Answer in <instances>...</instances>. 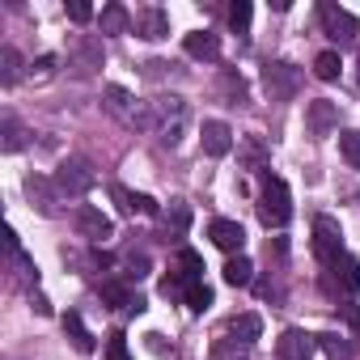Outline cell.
Masks as SVG:
<instances>
[{
  "mask_svg": "<svg viewBox=\"0 0 360 360\" xmlns=\"http://www.w3.org/2000/svg\"><path fill=\"white\" fill-rule=\"evenodd\" d=\"M305 127H309V136H330L335 127H339V106L335 102H326V98H314L309 106H305Z\"/></svg>",
  "mask_w": 360,
  "mask_h": 360,
  "instance_id": "cell-9",
  "label": "cell"
},
{
  "mask_svg": "<svg viewBox=\"0 0 360 360\" xmlns=\"http://www.w3.org/2000/svg\"><path fill=\"white\" fill-rule=\"evenodd\" d=\"M68 64H72L77 77H94V72L102 68V43H98L94 34H81V39L72 43V51H68Z\"/></svg>",
  "mask_w": 360,
  "mask_h": 360,
  "instance_id": "cell-8",
  "label": "cell"
},
{
  "mask_svg": "<svg viewBox=\"0 0 360 360\" xmlns=\"http://www.w3.org/2000/svg\"><path fill=\"white\" fill-rule=\"evenodd\" d=\"M22 72H26V60H22V51L18 47H0V85H18L22 81Z\"/></svg>",
  "mask_w": 360,
  "mask_h": 360,
  "instance_id": "cell-20",
  "label": "cell"
},
{
  "mask_svg": "<svg viewBox=\"0 0 360 360\" xmlns=\"http://www.w3.org/2000/svg\"><path fill=\"white\" fill-rule=\"evenodd\" d=\"M64 335L72 339L77 352H94V335H89V326L81 322V314H64Z\"/></svg>",
  "mask_w": 360,
  "mask_h": 360,
  "instance_id": "cell-27",
  "label": "cell"
},
{
  "mask_svg": "<svg viewBox=\"0 0 360 360\" xmlns=\"http://www.w3.org/2000/svg\"><path fill=\"white\" fill-rule=\"evenodd\" d=\"M30 301H34V309H39V314H51V301H47V297H43V292H34V297H30Z\"/></svg>",
  "mask_w": 360,
  "mask_h": 360,
  "instance_id": "cell-43",
  "label": "cell"
},
{
  "mask_svg": "<svg viewBox=\"0 0 360 360\" xmlns=\"http://www.w3.org/2000/svg\"><path fill=\"white\" fill-rule=\"evenodd\" d=\"M330 271H335V284L343 288V292H360V263L352 259V255H339L335 263H330ZM330 284V288H335Z\"/></svg>",
  "mask_w": 360,
  "mask_h": 360,
  "instance_id": "cell-19",
  "label": "cell"
},
{
  "mask_svg": "<svg viewBox=\"0 0 360 360\" xmlns=\"http://www.w3.org/2000/svg\"><path fill=\"white\" fill-rule=\"evenodd\" d=\"M94 183H98V174H94V165H89L85 157H68V161L56 165V187H60V195H68V200L89 195Z\"/></svg>",
  "mask_w": 360,
  "mask_h": 360,
  "instance_id": "cell-4",
  "label": "cell"
},
{
  "mask_svg": "<svg viewBox=\"0 0 360 360\" xmlns=\"http://www.w3.org/2000/svg\"><path fill=\"white\" fill-rule=\"evenodd\" d=\"M77 233L89 238V242H106L115 233V225H110V217L102 208H77Z\"/></svg>",
  "mask_w": 360,
  "mask_h": 360,
  "instance_id": "cell-12",
  "label": "cell"
},
{
  "mask_svg": "<svg viewBox=\"0 0 360 360\" xmlns=\"http://www.w3.org/2000/svg\"><path fill=\"white\" fill-rule=\"evenodd\" d=\"M131 30H136L140 39H148V43H157V39H165V34H169V18H165V9H157V5H148V9H140V13H136V22H131Z\"/></svg>",
  "mask_w": 360,
  "mask_h": 360,
  "instance_id": "cell-13",
  "label": "cell"
},
{
  "mask_svg": "<svg viewBox=\"0 0 360 360\" xmlns=\"http://www.w3.org/2000/svg\"><path fill=\"white\" fill-rule=\"evenodd\" d=\"M30 77H34V81H51V77H56V56H39V60L30 64Z\"/></svg>",
  "mask_w": 360,
  "mask_h": 360,
  "instance_id": "cell-37",
  "label": "cell"
},
{
  "mask_svg": "<svg viewBox=\"0 0 360 360\" xmlns=\"http://www.w3.org/2000/svg\"><path fill=\"white\" fill-rule=\"evenodd\" d=\"M9 259H13V271H18V280H22L26 288H34V284H39V267H34V259H30L26 250H9Z\"/></svg>",
  "mask_w": 360,
  "mask_h": 360,
  "instance_id": "cell-31",
  "label": "cell"
},
{
  "mask_svg": "<svg viewBox=\"0 0 360 360\" xmlns=\"http://www.w3.org/2000/svg\"><path fill=\"white\" fill-rule=\"evenodd\" d=\"M229 335H233L238 343H255V339L263 335V318H259V314H233V318H229Z\"/></svg>",
  "mask_w": 360,
  "mask_h": 360,
  "instance_id": "cell-22",
  "label": "cell"
},
{
  "mask_svg": "<svg viewBox=\"0 0 360 360\" xmlns=\"http://www.w3.org/2000/svg\"><path fill=\"white\" fill-rule=\"evenodd\" d=\"M318 22H322V34L330 39V43H352L356 34H360V26H356V18L347 13V9H339V5H330V0H322L318 5Z\"/></svg>",
  "mask_w": 360,
  "mask_h": 360,
  "instance_id": "cell-6",
  "label": "cell"
},
{
  "mask_svg": "<svg viewBox=\"0 0 360 360\" xmlns=\"http://www.w3.org/2000/svg\"><path fill=\"white\" fill-rule=\"evenodd\" d=\"M106 110H110L123 127L153 131V102L131 98V89H123V85H106Z\"/></svg>",
  "mask_w": 360,
  "mask_h": 360,
  "instance_id": "cell-2",
  "label": "cell"
},
{
  "mask_svg": "<svg viewBox=\"0 0 360 360\" xmlns=\"http://www.w3.org/2000/svg\"><path fill=\"white\" fill-rule=\"evenodd\" d=\"M242 161H246V169H263V165H267V144H263V136H246V140H242Z\"/></svg>",
  "mask_w": 360,
  "mask_h": 360,
  "instance_id": "cell-30",
  "label": "cell"
},
{
  "mask_svg": "<svg viewBox=\"0 0 360 360\" xmlns=\"http://www.w3.org/2000/svg\"><path fill=\"white\" fill-rule=\"evenodd\" d=\"M106 360H127V339L115 330V335H106Z\"/></svg>",
  "mask_w": 360,
  "mask_h": 360,
  "instance_id": "cell-40",
  "label": "cell"
},
{
  "mask_svg": "<svg viewBox=\"0 0 360 360\" xmlns=\"http://www.w3.org/2000/svg\"><path fill=\"white\" fill-rule=\"evenodd\" d=\"M123 267H127V271H123V280H144V276H148V255H131Z\"/></svg>",
  "mask_w": 360,
  "mask_h": 360,
  "instance_id": "cell-39",
  "label": "cell"
},
{
  "mask_svg": "<svg viewBox=\"0 0 360 360\" xmlns=\"http://www.w3.org/2000/svg\"><path fill=\"white\" fill-rule=\"evenodd\" d=\"M314 347H318V335H305V330H297V326H288V330L276 339V356H280V360H309Z\"/></svg>",
  "mask_w": 360,
  "mask_h": 360,
  "instance_id": "cell-10",
  "label": "cell"
},
{
  "mask_svg": "<svg viewBox=\"0 0 360 360\" xmlns=\"http://www.w3.org/2000/svg\"><path fill=\"white\" fill-rule=\"evenodd\" d=\"M339 153L352 169H360V131H339Z\"/></svg>",
  "mask_w": 360,
  "mask_h": 360,
  "instance_id": "cell-34",
  "label": "cell"
},
{
  "mask_svg": "<svg viewBox=\"0 0 360 360\" xmlns=\"http://www.w3.org/2000/svg\"><path fill=\"white\" fill-rule=\"evenodd\" d=\"M221 94L229 98V106H242V102H246V81H242V72L225 68V72H221Z\"/></svg>",
  "mask_w": 360,
  "mask_h": 360,
  "instance_id": "cell-29",
  "label": "cell"
},
{
  "mask_svg": "<svg viewBox=\"0 0 360 360\" xmlns=\"http://www.w3.org/2000/svg\"><path fill=\"white\" fill-rule=\"evenodd\" d=\"M183 47H187L191 60H221V39H217L212 30H195V34H187Z\"/></svg>",
  "mask_w": 360,
  "mask_h": 360,
  "instance_id": "cell-18",
  "label": "cell"
},
{
  "mask_svg": "<svg viewBox=\"0 0 360 360\" xmlns=\"http://www.w3.org/2000/svg\"><path fill=\"white\" fill-rule=\"evenodd\" d=\"M259 221H263L267 229H284V225L292 221V195H288V187L280 183V178H267V183H263Z\"/></svg>",
  "mask_w": 360,
  "mask_h": 360,
  "instance_id": "cell-3",
  "label": "cell"
},
{
  "mask_svg": "<svg viewBox=\"0 0 360 360\" xmlns=\"http://www.w3.org/2000/svg\"><path fill=\"white\" fill-rule=\"evenodd\" d=\"M191 229V208L183 204V200H169L165 208H161V233L165 238H183Z\"/></svg>",
  "mask_w": 360,
  "mask_h": 360,
  "instance_id": "cell-16",
  "label": "cell"
},
{
  "mask_svg": "<svg viewBox=\"0 0 360 360\" xmlns=\"http://www.w3.org/2000/svg\"><path fill=\"white\" fill-rule=\"evenodd\" d=\"M0 136H5V140H0V148H5V153H18V148H26V127H22V119L18 115H5V119H0Z\"/></svg>",
  "mask_w": 360,
  "mask_h": 360,
  "instance_id": "cell-23",
  "label": "cell"
},
{
  "mask_svg": "<svg viewBox=\"0 0 360 360\" xmlns=\"http://www.w3.org/2000/svg\"><path fill=\"white\" fill-rule=\"evenodd\" d=\"M174 68H178V64H169V60H148V64H144V77H148V81H165V77H174Z\"/></svg>",
  "mask_w": 360,
  "mask_h": 360,
  "instance_id": "cell-38",
  "label": "cell"
},
{
  "mask_svg": "<svg viewBox=\"0 0 360 360\" xmlns=\"http://www.w3.org/2000/svg\"><path fill=\"white\" fill-rule=\"evenodd\" d=\"M314 255H318L326 267L343 255V229H339V221H330V217H314Z\"/></svg>",
  "mask_w": 360,
  "mask_h": 360,
  "instance_id": "cell-7",
  "label": "cell"
},
{
  "mask_svg": "<svg viewBox=\"0 0 360 360\" xmlns=\"http://www.w3.org/2000/svg\"><path fill=\"white\" fill-rule=\"evenodd\" d=\"M229 148H233V131H229V123L208 119V123H204V153H208V157H225Z\"/></svg>",
  "mask_w": 360,
  "mask_h": 360,
  "instance_id": "cell-17",
  "label": "cell"
},
{
  "mask_svg": "<svg viewBox=\"0 0 360 360\" xmlns=\"http://www.w3.org/2000/svg\"><path fill=\"white\" fill-rule=\"evenodd\" d=\"M178 271H183L191 284L200 280V271H204V259L195 255V250H178Z\"/></svg>",
  "mask_w": 360,
  "mask_h": 360,
  "instance_id": "cell-35",
  "label": "cell"
},
{
  "mask_svg": "<svg viewBox=\"0 0 360 360\" xmlns=\"http://www.w3.org/2000/svg\"><path fill=\"white\" fill-rule=\"evenodd\" d=\"M229 26H233L238 34H246V30H250V5H246V0L229 5Z\"/></svg>",
  "mask_w": 360,
  "mask_h": 360,
  "instance_id": "cell-36",
  "label": "cell"
},
{
  "mask_svg": "<svg viewBox=\"0 0 360 360\" xmlns=\"http://www.w3.org/2000/svg\"><path fill=\"white\" fill-rule=\"evenodd\" d=\"M68 18H72L77 26H85V22H94V5H85V0H72V5H68Z\"/></svg>",
  "mask_w": 360,
  "mask_h": 360,
  "instance_id": "cell-41",
  "label": "cell"
},
{
  "mask_svg": "<svg viewBox=\"0 0 360 360\" xmlns=\"http://www.w3.org/2000/svg\"><path fill=\"white\" fill-rule=\"evenodd\" d=\"M183 301H187L195 314H204V309H212V288H208L204 280H195V284L187 288V297H183Z\"/></svg>",
  "mask_w": 360,
  "mask_h": 360,
  "instance_id": "cell-33",
  "label": "cell"
},
{
  "mask_svg": "<svg viewBox=\"0 0 360 360\" xmlns=\"http://www.w3.org/2000/svg\"><path fill=\"white\" fill-rule=\"evenodd\" d=\"M339 68H343V64H339V51H322V56L314 60V77H318V81H339Z\"/></svg>",
  "mask_w": 360,
  "mask_h": 360,
  "instance_id": "cell-32",
  "label": "cell"
},
{
  "mask_svg": "<svg viewBox=\"0 0 360 360\" xmlns=\"http://www.w3.org/2000/svg\"><path fill=\"white\" fill-rule=\"evenodd\" d=\"M263 89L271 102H292L297 89H301V68L288 64V60H271L263 64Z\"/></svg>",
  "mask_w": 360,
  "mask_h": 360,
  "instance_id": "cell-5",
  "label": "cell"
},
{
  "mask_svg": "<svg viewBox=\"0 0 360 360\" xmlns=\"http://www.w3.org/2000/svg\"><path fill=\"white\" fill-rule=\"evenodd\" d=\"M339 314H343V318H347V322L360 330V309H356V305H339Z\"/></svg>",
  "mask_w": 360,
  "mask_h": 360,
  "instance_id": "cell-42",
  "label": "cell"
},
{
  "mask_svg": "<svg viewBox=\"0 0 360 360\" xmlns=\"http://www.w3.org/2000/svg\"><path fill=\"white\" fill-rule=\"evenodd\" d=\"M26 195H30V204H34L43 217H56V212H60V208H56V195H60L56 178H43V174H26Z\"/></svg>",
  "mask_w": 360,
  "mask_h": 360,
  "instance_id": "cell-11",
  "label": "cell"
},
{
  "mask_svg": "<svg viewBox=\"0 0 360 360\" xmlns=\"http://www.w3.org/2000/svg\"><path fill=\"white\" fill-rule=\"evenodd\" d=\"M187 127H191V106L178 98V94H165V98L153 102V136H157L165 148H178V144H183Z\"/></svg>",
  "mask_w": 360,
  "mask_h": 360,
  "instance_id": "cell-1",
  "label": "cell"
},
{
  "mask_svg": "<svg viewBox=\"0 0 360 360\" xmlns=\"http://www.w3.org/2000/svg\"><path fill=\"white\" fill-rule=\"evenodd\" d=\"M131 13L123 9V5H106L102 13H98V26H102V34H127L131 30Z\"/></svg>",
  "mask_w": 360,
  "mask_h": 360,
  "instance_id": "cell-21",
  "label": "cell"
},
{
  "mask_svg": "<svg viewBox=\"0 0 360 360\" xmlns=\"http://www.w3.org/2000/svg\"><path fill=\"white\" fill-rule=\"evenodd\" d=\"M110 195L119 200V208H123L127 217H161L157 200H148V195H140V191H127L123 183H115V187H110Z\"/></svg>",
  "mask_w": 360,
  "mask_h": 360,
  "instance_id": "cell-15",
  "label": "cell"
},
{
  "mask_svg": "<svg viewBox=\"0 0 360 360\" xmlns=\"http://www.w3.org/2000/svg\"><path fill=\"white\" fill-rule=\"evenodd\" d=\"M225 284H233V288H250V284H255V267H250L246 255H233V259L225 263Z\"/></svg>",
  "mask_w": 360,
  "mask_h": 360,
  "instance_id": "cell-24",
  "label": "cell"
},
{
  "mask_svg": "<svg viewBox=\"0 0 360 360\" xmlns=\"http://www.w3.org/2000/svg\"><path fill=\"white\" fill-rule=\"evenodd\" d=\"M208 360H250V343H238L233 335H225V339H217V343H212Z\"/></svg>",
  "mask_w": 360,
  "mask_h": 360,
  "instance_id": "cell-28",
  "label": "cell"
},
{
  "mask_svg": "<svg viewBox=\"0 0 360 360\" xmlns=\"http://www.w3.org/2000/svg\"><path fill=\"white\" fill-rule=\"evenodd\" d=\"M318 347H322L330 360H352V356H356V343H352L347 335H335V330L318 335Z\"/></svg>",
  "mask_w": 360,
  "mask_h": 360,
  "instance_id": "cell-26",
  "label": "cell"
},
{
  "mask_svg": "<svg viewBox=\"0 0 360 360\" xmlns=\"http://www.w3.org/2000/svg\"><path fill=\"white\" fill-rule=\"evenodd\" d=\"M208 238H212L225 255H242V246H246V229H242L238 221H225V217L208 225Z\"/></svg>",
  "mask_w": 360,
  "mask_h": 360,
  "instance_id": "cell-14",
  "label": "cell"
},
{
  "mask_svg": "<svg viewBox=\"0 0 360 360\" xmlns=\"http://www.w3.org/2000/svg\"><path fill=\"white\" fill-rule=\"evenodd\" d=\"M148 347H153L157 356H165V343H161V335H148Z\"/></svg>",
  "mask_w": 360,
  "mask_h": 360,
  "instance_id": "cell-44",
  "label": "cell"
},
{
  "mask_svg": "<svg viewBox=\"0 0 360 360\" xmlns=\"http://www.w3.org/2000/svg\"><path fill=\"white\" fill-rule=\"evenodd\" d=\"M102 301H106V305H110V309H127V314H131V309H136V301H140V297H131V292H127V284H123V280H106V284H102Z\"/></svg>",
  "mask_w": 360,
  "mask_h": 360,
  "instance_id": "cell-25",
  "label": "cell"
},
{
  "mask_svg": "<svg viewBox=\"0 0 360 360\" xmlns=\"http://www.w3.org/2000/svg\"><path fill=\"white\" fill-rule=\"evenodd\" d=\"M356 85H360V56H356Z\"/></svg>",
  "mask_w": 360,
  "mask_h": 360,
  "instance_id": "cell-45",
  "label": "cell"
}]
</instances>
